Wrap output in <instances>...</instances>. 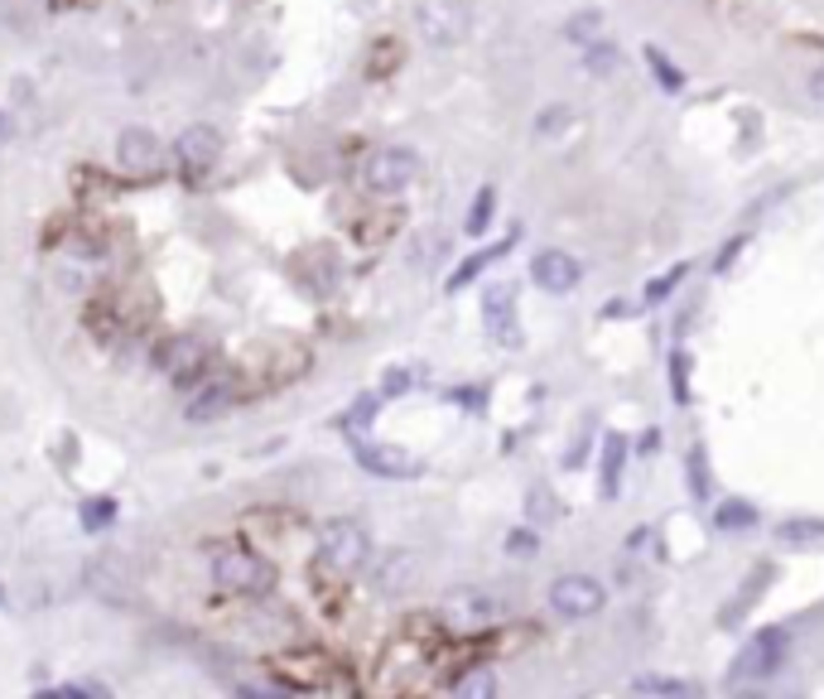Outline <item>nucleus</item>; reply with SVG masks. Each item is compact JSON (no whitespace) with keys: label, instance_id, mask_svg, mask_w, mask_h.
<instances>
[{"label":"nucleus","instance_id":"c756f323","mask_svg":"<svg viewBox=\"0 0 824 699\" xmlns=\"http://www.w3.org/2000/svg\"><path fill=\"white\" fill-rule=\"evenodd\" d=\"M617 63H622V53L613 49V43H603V39H593L588 49H584V68L598 72V78H607V72H613Z\"/></svg>","mask_w":824,"mask_h":699},{"label":"nucleus","instance_id":"7c9ffc66","mask_svg":"<svg viewBox=\"0 0 824 699\" xmlns=\"http://www.w3.org/2000/svg\"><path fill=\"white\" fill-rule=\"evenodd\" d=\"M671 386H675V401L685 405L689 401V357L679 353V347L671 353Z\"/></svg>","mask_w":824,"mask_h":699},{"label":"nucleus","instance_id":"9d476101","mask_svg":"<svg viewBox=\"0 0 824 699\" xmlns=\"http://www.w3.org/2000/svg\"><path fill=\"white\" fill-rule=\"evenodd\" d=\"M116 159H121V169H130V174H150V169H159V159H165V145H159L155 130L126 126L121 136H116Z\"/></svg>","mask_w":824,"mask_h":699},{"label":"nucleus","instance_id":"aec40b11","mask_svg":"<svg viewBox=\"0 0 824 699\" xmlns=\"http://www.w3.org/2000/svg\"><path fill=\"white\" fill-rule=\"evenodd\" d=\"M492 208H497V188L483 184V188H477V198H473V208H468V223H463V232H468V237H483V232L492 227Z\"/></svg>","mask_w":824,"mask_h":699},{"label":"nucleus","instance_id":"b1692460","mask_svg":"<svg viewBox=\"0 0 824 699\" xmlns=\"http://www.w3.org/2000/svg\"><path fill=\"white\" fill-rule=\"evenodd\" d=\"M685 473H689V498L708 502V454H704V444H694L685 454Z\"/></svg>","mask_w":824,"mask_h":699},{"label":"nucleus","instance_id":"7ed1b4c3","mask_svg":"<svg viewBox=\"0 0 824 699\" xmlns=\"http://www.w3.org/2000/svg\"><path fill=\"white\" fill-rule=\"evenodd\" d=\"M786 647H791V637L786 628H762L757 637H747V647L733 657L728 666V676L737 680V686H752V680H772L781 666H786Z\"/></svg>","mask_w":824,"mask_h":699},{"label":"nucleus","instance_id":"4be33fe9","mask_svg":"<svg viewBox=\"0 0 824 699\" xmlns=\"http://www.w3.org/2000/svg\"><path fill=\"white\" fill-rule=\"evenodd\" d=\"M642 58L651 63V78H656V82L665 87V92H679V87H685V72H679V68L671 63V58H665V53L656 49V43H646Z\"/></svg>","mask_w":824,"mask_h":699},{"label":"nucleus","instance_id":"393cba45","mask_svg":"<svg viewBox=\"0 0 824 699\" xmlns=\"http://www.w3.org/2000/svg\"><path fill=\"white\" fill-rule=\"evenodd\" d=\"M78 516H82V531H111V521H116V502L111 498H87L78 506Z\"/></svg>","mask_w":824,"mask_h":699},{"label":"nucleus","instance_id":"72a5a7b5","mask_svg":"<svg viewBox=\"0 0 824 699\" xmlns=\"http://www.w3.org/2000/svg\"><path fill=\"white\" fill-rule=\"evenodd\" d=\"M743 242H747V237H733L728 246H723V252H718V260H714V270H728V266H733V256L743 252Z\"/></svg>","mask_w":824,"mask_h":699},{"label":"nucleus","instance_id":"2eb2a0df","mask_svg":"<svg viewBox=\"0 0 824 699\" xmlns=\"http://www.w3.org/2000/svg\"><path fill=\"white\" fill-rule=\"evenodd\" d=\"M622 469H627V434H607L603 440V469H598V488H603V498L613 502L617 492H622Z\"/></svg>","mask_w":824,"mask_h":699},{"label":"nucleus","instance_id":"a211bd4d","mask_svg":"<svg viewBox=\"0 0 824 699\" xmlns=\"http://www.w3.org/2000/svg\"><path fill=\"white\" fill-rule=\"evenodd\" d=\"M752 526H757V506H752V502H743V498L718 502V512H714V531L737 535V531H752Z\"/></svg>","mask_w":824,"mask_h":699},{"label":"nucleus","instance_id":"412c9836","mask_svg":"<svg viewBox=\"0 0 824 699\" xmlns=\"http://www.w3.org/2000/svg\"><path fill=\"white\" fill-rule=\"evenodd\" d=\"M454 695H458V699H492V695H497V676H492L487 666H477V671H463V676L454 680Z\"/></svg>","mask_w":824,"mask_h":699},{"label":"nucleus","instance_id":"0eeeda50","mask_svg":"<svg viewBox=\"0 0 824 699\" xmlns=\"http://www.w3.org/2000/svg\"><path fill=\"white\" fill-rule=\"evenodd\" d=\"M173 155H179V165L188 179H198V174H208L217 159H222V130L208 126V121H193L179 130V140H173Z\"/></svg>","mask_w":824,"mask_h":699},{"label":"nucleus","instance_id":"58836bf2","mask_svg":"<svg viewBox=\"0 0 824 699\" xmlns=\"http://www.w3.org/2000/svg\"><path fill=\"white\" fill-rule=\"evenodd\" d=\"M0 608H6V584H0Z\"/></svg>","mask_w":824,"mask_h":699},{"label":"nucleus","instance_id":"9b49d317","mask_svg":"<svg viewBox=\"0 0 824 699\" xmlns=\"http://www.w3.org/2000/svg\"><path fill=\"white\" fill-rule=\"evenodd\" d=\"M578 260L569 252H540L530 260V280L545 289V295H569V289L578 285Z\"/></svg>","mask_w":824,"mask_h":699},{"label":"nucleus","instance_id":"4468645a","mask_svg":"<svg viewBox=\"0 0 824 699\" xmlns=\"http://www.w3.org/2000/svg\"><path fill=\"white\" fill-rule=\"evenodd\" d=\"M371 579H376V589H381V593H405L419 579V560L410 555V550H390V555L381 560V570H376Z\"/></svg>","mask_w":824,"mask_h":699},{"label":"nucleus","instance_id":"e433bc0d","mask_svg":"<svg viewBox=\"0 0 824 699\" xmlns=\"http://www.w3.org/2000/svg\"><path fill=\"white\" fill-rule=\"evenodd\" d=\"M564 116H569V111H564L559 101H555V111H545V116H540V130H559V126H564Z\"/></svg>","mask_w":824,"mask_h":699},{"label":"nucleus","instance_id":"2f4dec72","mask_svg":"<svg viewBox=\"0 0 824 699\" xmlns=\"http://www.w3.org/2000/svg\"><path fill=\"white\" fill-rule=\"evenodd\" d=\"M410 386H415V376H410V372H405V367H390V372H386V382H381V401L405 396Z\"/></svg>","mask_w":824,"mask_h":699},{"label":"nucleus","instance_id":"f8f14e48","mask_svg":"<svg viewBox=\"0 0 824 699\" xmlns=\"http://www.w3.org/2000/svg\"><path fill=\"white\" fill-rule=\"evenodd\" d=\"M159 367H165L169 382H188V376H198L202 367H208V343L193 338V333H179V338H169Z\"/></svg>","mask_w":824,"mask_h":699},{"label":"nucleus","instance_id":"f03ea898","mask_svg":"<svg viewBox=\"0 0 824 699\" xmlns=\"http://www.w3.org/2000/svg\"><path fill=\"white\" fill-rule=\"evenodd\" d=\"M371 555V541H367V531L357 526V521H324V531H318V564L332 574H357L361 564H367Z\"/></svg>","mask_w":824,"mask_h":699},{"label":"nucleus","instance_id":"20e7f679","mask_svg":"<svg viewBox=\"0 0 824 699\" xmlns=\"http://www.w3.org/2000/svg\"><path fill=\"white\" fill-rule=\"evenodd\" d=\"M473 14L463 0H419L415 6V29L429 49H454V43L468 39Z\"/></svg>","mask_w":824,"mask_h":699},{"label":"nucleus","instance_id":"5701e85b","mask_svg":"<svg viewBox=\"0 0 824 699\" xmlns=\"http://www.w3.org/2000/svg\"><path fill=\"white\" fill-rule=\"evenodd\" d=\"M564 39H569V43H584V49H588L593 39H603V14H598V10H578V14H569V24H564Z\"/></svg>","mask_w":824,"mask_h":699},{"label":"nucleus","instance_id":"f257e3e1","mask_svg":"<svg viewBox=\"0 0 824 699\" xmlns=\"http://www.w3.org/2000/svg\"><path fill=\"white\" fill-rule=\"evenodd\" d=\"M208 574H212V584L222 589V593H270L275 589V570H270V560H260L251 555V550H237V545H227V550H212V560H208Z\"/></svg>","mask_w":824,"mask_h":699},{"label":"nucleus","instance_id":"4c0bfd02","mask_svg":"<svg viewBox=\"0 0 824 699\" xmlns=\"http://www.w3.org/2000/svg\"><path fill=\"white\" fill-rule=\"evenodd\" d=\"M10 136V121H6V111H0V140H6Z\"/></svg>","mask_w":824,"mask_h":699},{"label":"nucleus","instance_id":"f704fd0d","mask_svg":"<svg viewBox=\"0 0 824 699\" xmlns=\"http://www.w3.org/2000/svg\"><path fill=\"white\" fill-rule=\"evenodd\" d=\"M810 101H815V107H824V68L810 72Z\"/></svg>","mask_w":824,"mask_h":699},{"label":"nucleus","instance_id":"c85d7f7f","mask_svg":"<svg viewBox=\"0 0 824 699\" xmlns=\"http://www.w3.org/2000/svg\"><path fill=\"white\" fill-rule=\"evenodd\" d=\"M632 695H671V699H685L689 686H685V680H671V676H636L632 680Z\"/></svg>","mask_w":824,"mask_h":699},{"label":"nucleus","instance_id":"6ab92c4d","mask_svg":"<svg viewBox=\"0 0 824 699\" xmlns=\"http://www.w3.org/2000/svg\"><path fill=\"white\" fill-rule=\"evenodd\" d=\"M776 535L786 545H815V541H824V521L820 516H786L776 526Z\"/></svg>","mask_w":824,"mask_h":699},{"label":"nucleus","instance_id":"39448f33","mask_svg":"<svg viewBox=\"0 0 824 699\" xmlns=\"http://www.w3.org/2000/svg\"><path fill=\"white\" fill-rule=\"evenodd\" d=\"M419 174V155L405 150V145H381V150L367 155V165H361V188L367 194H400V188H410Z\"/></svg>","mask_w":824,"mask_h":699},{"label":"nucleus","instance_id":"a878e982","mask_svg":"<svg viewBox=\"0 0 824 699\" xmlns=\"http://www.w3.org/2000/svg\"><path fill=\"white\" fill-rule=\"evenodd\" d=\"M376 405H381V391H376V396H361V401H353V411L342 415V430L353 434V440H361V434L371 430V420H376Z\"/></svg>","mask_w":824,"mask_h":699},{"label":"nucleus","instance_id":"c9c22d12","mask_svg":"<svg viewBox=\"0 0 824 699\" xmlns=\"http://www.w3.org/2000/svg\"><path fill=\"white\" fill-rule=\"evenodd\" d=\"M627 314H642V304H632V299H617V304H607V318H627Z\"/></svg>","mask_w":824,"mask_h":699},{"label":"nucleus","instance_id":"1a4fd4ad","mask_svg":"<svg viewBox=\"0 0 824 699\" xmlns=\"http://www.w3.org/2000/svg\"><path fill=\"white\" fill-rule=\"evenodd\" d=\"M483 324L502 347H520V324H516V289L492 285L483 289Z\"/></svg>","mask_w":824,"mask_h":699},{"label":"nucleus","instance_id":"f3484780","mask_svg":"<svg viewBox=\"0 0 824 699\" xmlns=\"http://www.w3.org/2000/svg\"><path fill=\"white\" fill-rule=\"evenodd\" d=\"M227 405H231V391H227L222 382H217V386H202L198 396H188L183 420H188V425H208V420L227 415Z\"/></svg>","mask_w":824,"mask_h":699},{"label":"nucleus","instance_id":"dca6fc26","mask_svg":"<svg viewBox=\"0 0 824 699\" xmlns=\"http://www.w3.org/2000/svg\"><path fill=\"white\" fill-rule=\"evenodd\" d=\"M516 237H520V232H512V237H506V242H497V246H483V252H473L468 260H463V266L454 270V275H448V295H458V289L463 285H473L477 280V275H483L487 266H492V260H497V256H506V252H512V246H516Z\"/></svg>","mask_w":824,"mask_h":699},{"label":"nucleus","instance_id":"ddd939ff","mask_svg":"<svg viewBox=\"0 0 824 699\" xmlns=\"http://www.w3.org/2000/svg\"><path fill=\"white\" fill-rule=\"evenodd\" d=\"M444 613L454 622H492L502 613V599H492L487 589H454L444 599Z\"/></svg>","mask_w":824,"mask_h":699},{"label":"nucleus","instance_id":"6e6552de","mask_svg":"<svg viewBox=\"0 0 824 699\" xmlns=\"http://www.w3.org/2000/svg\"><path fill=\"white\" fill-rule=\"evenodd\" d=\"M353 459L367 473H376V478H419V473H425V463H419L410 449H400V444H371L367 434L353 440Z\"/></svg>","mask_w":824,"mask_h":699},{"label":"nucleus","instance_id":"bb28decb","mask_svg":"<svg viewBox=\"0 0 824 699\" xmlns=\"http://www.w3.org/2000/svg\"><path fill=\"white\" fill-rule=\"evenodd\" d=\"M111 686H101V680H68V686L58 690H39V699H107Z\"/></svg>","mask_w":824,"mask_h":699},{"label":"nucleus","instance_id":"473e14b6","mask_svg":"<svg viewBox=\"0 0 824 699\" xmlns=\"http://www.w3.org/2000/svg\"><path fill=\"white\" fill-rule=\"evenodd\" d=\"M506 550H512V555H535V550H540V541H535L530 526H520V531L506 535Z\"/></svg>","mask_w":824,"mask_h":699},{"label":"nucleus","instance_id":"423d86ee","mask_svg":"<svg viewBox=\"0 0 824 699\" xmlns=\"http://www.w3.org/2000/svg\"><path fill=\"white\" fill-rule=\"evenodd\" d=\"M603 603H607V593H603L598 579H588V574H559L555 584H549V608L569 622L598 618Z\"/></svg>","mask_w":824,"mask_h":699},{"label":"nucleus","instance_id":"cd10ccee","mask_svg":"<svg viewBox=\"0 0 824 699\" xmlns=\"http://www.w3.org/2000/svg\"><path fill=\"white\" fill-rule=\"evenodd\" d=\"M685 275H689V266H685V260H679V266H675V270H665V275H656V280H651V285H646V295H642V304H665V299H671V295H675V289H679V280H685Z\"/></svg>","mask_w":824,"mask_h":699}]
</instances>
